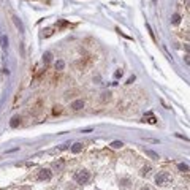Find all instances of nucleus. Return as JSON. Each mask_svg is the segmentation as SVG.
<instances>
[{
    "instance_id": "1",
    "label": "nucleus",
    "mask_w": 190,
    "mask_h": 190,
    "mask_svg": "<svg viewBox=\"0 0 190 190\" xmlns=\"http://www.w3.org/2000/svg\"><path fill=\"white\" fill-rule=\"evenodd\" d=\"M173 182V178H171V174L168 171H160V173L155 174V184L157 185H162V187H165V185H168Z\"/></svg>"
},
{
    "instance_id": "2",
    "label": "nucleus",
    "mask_w": 190,
    "mask_h": 190,
    "mask_svg": "<svg viewBox=\"0 0 190 190\" xmlns=\"http://www.w3.org/2000/svg\"><path fill=\"white\" fill-rule=\"evenodd\" d=\"M73 179H75L78 184H87V182H89V179H90V173H89V171H86V170H79V171H76V173H75Z\"/></svg>"
},
{
    "instance_id": "3",
    "label": "nucleus",
    "mask_w": 190,
    "mask_h": 190,
    "mask_svg": "<svg viewBox=\"0 0 190 190\" xmlns=\"http://www.w3.org/2000/svg\"><path fill=\"white\" fill-rule=\"evenodd\" d=\"M51 178H52L51 170H48V168H41L40 170V173H38V179L40 181H49Z\"/></svg>"
},
{
    "instance_id": "4",
    "label": "nucleus",
    "mask_w": 190,
    "mask_h": 190,
    "mask_svg": "<svg viewBox=\"0 0 190 190\" xmlns=\"http://www.w3.org/2000/svg\"><path fill=\"white\" fill-rule=\"evenodd\" d=\"M81 108H84V101H82V100H75L71 103V109L73 111H79Z\"/></svg>"
},
{
    "instance_id": "5",
    "label": "nucleus",
    "mask_w": 190,
    "mask_h": 190,
    "mask_svg": "<svg viewBox=\"0 0 190 190\" xmlns=\"http://www.w3.org/2000/svg\"><path fill=\"white\" fill-rule=\"evenodd\" d=\"M82 149H84V144H82V143H75V144L71 146V152H73V154H79Z\"/></svg>"
},
{
    "instance_id": "6",
    "label": "nucleus",
    "mask_w": 190,
    "mask_h": 190,
    "mask_svg": "<svg viewBox=\"0 0 190 190\" xmlns=\"http://www.w3.org/2000/svg\"><path fill=\"white\" fill-rule=\"evenodd\" d=\"M143 122H149V124H155L157 122V119H155V116L152 114V113H147L144 117H143Z\"/></svg>"
},
{
    "instance_id": "7",
    "label": "nucleus",
    "mask_w": 190,
    "mask_h": 190,
    "mask_svg": "<svg viewBox=\"0 0 190 190\" xmlns=\"http://www.w3.org/2000/svg\"><path fill=\"white\" fill-rule=\"evenodd\" d=\"M63 165H65V163H63V160L54 162V163H52V170H54V171H62V170H63Z\"/></svg>"
},
{
    "instance_id": "8",
    "label": "nucleus",
    "mask_w": 190,
    "mask_h": 190,
    "mask_svg": "<svg viewBox=\"0 0 190 190\" xmlns=\"http://www.w3.org/2000/svg\"><path fill=\"white\" fill-rule=\"evenodd\" d=\"M146 155H149L152 160H159V159H160L159 154H157V152H154V151H151V149H146Z\"/></svg>"
},
{
    "instance_id": "9",
    "label": "nucleus",
    "mask_w": 190,
    "mask_h": 190,
    "mask_svg": "<svg viewBox=\"0 0 190 190\" xmlns=\"http://www.w3.org/2000/svg\"><path fill=\"white\" fill-rule=\"evenodd\" d=\"M19 124H21V117H17V116H16V117H13V119H11V124H10V125H11L13 128H16Z\"/></svg>"
},
{
    "instance_id": "10",
    "label": "nucleus",
    "mask_w": 190,
    "mask_h": 190,
    "mask_svg": "<svg viewBox=\"0 0 190 190\" xmlns=\"http://www.w3.org/2000/svg\"><path fill=\"white\" fill-rule=\"evenodd\" d=\"M122 146H124L122 141H113V143H111V147H113V149H120Z\"/></svg>"
},
{
    "instance_id": "11",
    "label": "nucleus",
    "mask_w": 190,
    "mask_h": 190,
    "mask_svg": "<svg viewBox=\"0 0 190 190\" xmlns=\"http://www.w3.org/2000/svg\"><path fill=\"white\" fill-rule=\"evenodd\" d=\"M51 59H52V54H51V52H44V55H43V62H44V63H49Z\"/></svg>"
},
{
    "instance_id": "12",
    "label": "nucleus",
    "mask_w": 190,
    "mask_h": 190,
    "mask_svg": "<svg viewBox=\"0 0 190 190\" xmlns=\"http://www.w3.org/2000/svg\"><path fill=\"white\" fill-rule=\"evenodd\" d=\"M178 168H179V171H182V173H187V171H189V165L187 163H179Z\"/></svg>"
},
{
    "instance_id": "13",
    "label": "nucleus",
    "mask_w": 190,
    "mask_h": 190,
    "mask_svg": "<svg viewBox=\"0 0 190 190\" xmlns=\"http://www.w3.org/2000/svg\"><path fill=\"white\" fill-rule=\"evenodd\" d=\"M63 67H65L63 60H57V62H55V70H63Z\"/></svg>"
},
{
    "instance_id": "14",
    "label": "nucleus",
    "mask_w": 190,
    "mask_h": 190,
    "mask_svg": "<svg viewBox=\"0 0 190 190\" xmlns=\"http://www.w3.org/2000/svg\"><path fill=\"white\" fill-rule=\"evenodd\" d=\"M171 22H173V24H179V22H181V16L178 15V13H176V15H173V17H171Z\"/></svg>"
},
{
    "instance_id": "15",
    "label": "nucleus",
    "mask_w": 190,
    "mask_h": 190,
    "mask_svg": "<svg viewBox=\"0 0 190 190\" xmlns=\"http://www.w3.org/2000/svg\"><path fill=\"white\" fill-rule=\"evenodd\" d=\"M149 173H151V166H149V165L144 166V168L141 170V174H143V176H146V174H149Z\"/></svg>"
},
{
    "instance_id": "16",
    "label": "nucleus",
    "mask_w": 190,
    "mask_h": 190,
    "mask_svg": "<svg viewBox=\"0 0 190 190\" xmlns=\"http://www.w3.org/2000/svg\"><path fill=\"white\" fill-rule=\"evenodd\" d=\"M101 95H103V97H101V100H103V101L111 98V92H105V94H101Z\"/></svg>"
},
{
    "instance_id": "17",
    "label": "nucleus",
    "mask_w": 190,
    "mask_h": 190,
    "mask_svg": "<svg viewBox=\"0 0 190 190\" xmlns=\"http://www.w3.org/2000/svg\"><path fill=\"white\" fill-rule=\"evenodd\" d=\"M54 114H60L62 113V106H54V111H52Z\"/></svg>"
},
{
    "instance_id": "18",
    "label": "nucleus",
    "mask_w": 190,
    "mask_h": 190,
    "mask_svg": "<svg viewBox=\"0 0 190 190\" xmlns=\"http://www.w3.org/2000/svg\"><path fill=\"white\" fill-rule=\"evenodd\" d=\"M49 35H52V29H46L43 32V36H49Z\"/></svg>"
},
{
    "instance_id": "19",
    "label": "nucleus",
    "mask_w": 190,
    "mask_h": 190,
    "mask_svg": "<svg viewBox=\"0 0 190 190\" xmlns=\"http://www.w3.org/2000/svg\"><path fill=\"white\" fill-rule=\"evenodd\" d=\"M13 19H15V22H16V25L19 27V30H22V25H21V22L17 21V17H13Z\"/></svg>"
},
{
    "instance_id": "20",
    "label": "nucleus",
    "mask_w": 190,
    "mask_h": 190,
    "mask_svg": "<svg viewBox=\"0 0 190 190\" xmlns=\"http://www.w3.org/2000/svg\"><path fill=\"white\" fill-rule=\"evenodd\" d=\"M2 43H3V46H8V38L7 36H2Z\"/></svg>"
},
{
    "instance_id": "21",
    "label": "nucleus",
    "mask_w": 190,
    "mask_h": 190,
    "mask_svg": "<svg viewBox=\"0 0 190 190\" xmlns=\"http://www.w3.org/2000/svg\"><path fill=\"white\" fill-rule=\"evenodd\" d=\"M119 76H122V70H119V71H116V78H119Z\"/></svg>"
},
{
    "instance_id": "22",
    "label": "nucleus",
    "mask_w": 190,
    "mask_h": 190,
    "mask_svg": "<svg viewBox=\"0 0 190 190\" xmlns=\"http://www.w3.org/2000/svg\"><path fill=\"white\" fill-rule=\"evenodd\" d=\"M141 190H152V189H151V187H147V185H146V187H143Z\"/></svg>"
},
{
    "instance_id": "23",
    "label": "nucleus",
    "mask_w": 190,
    "mask_h": 190,
    "mask_svg": "<svg viewBox=\"0 0 190 190\" xmlns=\"http://www.w3.org/2000/svg\"><path fill=\"white\" fill-rule=\"evenodd\" d=\"M21 190H30L29 187H24V189H21Z\"/></svg>"
}]
</instances>
